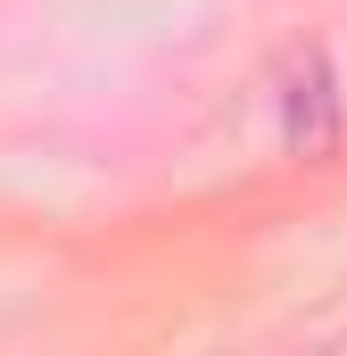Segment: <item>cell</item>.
<instances>
[{
  "instance_id": "cell-1",
  "label": "cell",
  "mask_w": 347,
  "mask_h": 356,
  "mask_svg": "<svg viewBox=\"0 0 347 356\" xmlns=\"http://www.w3.org/2000/svg\"><path fill=\"white\" fill-rule=\"evenodd\" d=\"M281 141H289L298 158H323V149L339 141V91H331V58H323V50H306V58L289 67V91H281Z\"/></svg>"
}]
</instances>
